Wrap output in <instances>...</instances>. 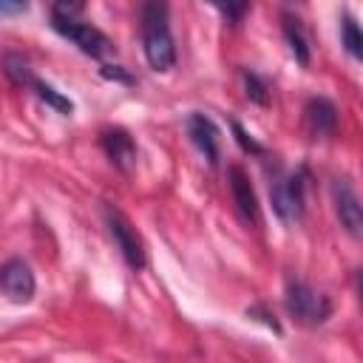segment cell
<instances>
[{"label":"cell","mask_w":363,"mask_h":363,"mask_svg":"<svg viewBox=\"0 0 363 363\" xmlns=\"http://www.w3.org/2000/svg\"><path fill=\"white\" fill-rule=\"evenodd\" d=\"M142 20V51L153 71L164 74L176 65V45L167 26V6L164 3H145L139 11Z\"/></svg>","instance_id":"cell-1"},{"label":"cell","mask_w":363,"mask_h":363,"mask_svg":"<svg viewBox=\"0 0 363 363\" xmlns=\"http://www.w3.org/2000/svg\"><path fill=\"white\" fill-rule=\"evenodd\" d=\"M79 11H82L79 3H54V6H51V28H54L60 37L71 40V43H74L82 54H88V57H96V60H99V57L111 54V51H113V43H111L96 26L79 20Z\"/></svg>","instance_id":"cell-2"},{"label":"cell","mask_w":363,"mask_h":363,"mask_svg":"<svg viewBox=\"0 0 363 363\" xmlns=\"http://www.w3.org/2000/svg\"><path fill=\"white\" fill-rule=\"evenodd\" d=\"M284 306L289 318L301 326H320L332 318V301L329 295L318 292L306 281H289L284 292Z\"/></svg>","instance_id":"cell-3"},{"label":"cell","mask_w":363,"mask_h":363,"mask_svg":"<svg viewBox=\"0 0 363 363\" xmlns=\"http://www.w3.org/2000/svg\"><path fill=\"white\" fill-rule=\"evenodd\" d=\"M102 213H105L108 233H111L116 250L122 252L125 264H128L130 269H142V267L147 264V255H145V244H142L136 227L128 221V216H125L122 210H116V207H111V204H105Z\"/></svg>","instance_id":"cell-4"},{"label":"cell","mask_w":363,"mask_h":363,"mask_svg":"<svg viewBox=\"0 0 363 363\" xmlns=\"http://www.w3.org/2000/svg\"><path fill=\"white\" fill-rule=\"evenodd\" d=\"M303 170L298 173H284L275 176V182L269 184V199H272V210L284 224H295L303 216Z\"/></svg>","instance_id":"cell-5"},{"label":"cell","mask_w":363,"mask_h":363,"mask_svg":"<svg viewBox=\"0 0 363 363\" xmlns=\"http://www.w3.org/2000/svg\"><path fill=\"white\" fill-rule=\"evenodd\" d=\"M0 289H3V295L9 301L28 303L34 298V292H37V281H34L31 267L23 258H9L0 267Z\"/></svg>","instance_id":"cell-6"},{"label":"cell","mask_w":363,"mask_h":363,"mask_svg":"<svg viewBox=\"0 0 363 363\" xmlns=\"http://www.w3.org/2000/svg\"><path fill=\"white\" fill-rule=\"evenodd\" d=\"M332 201H335V213H337L340 227L352 238H360L363 235V207H360V199L346 179L332 182Z\"/></svg>","instance_id":"cell-7"},{"label":"cell","mask_w":363,"mask_h":363,"mask_svg":"<svg viewBox=\"0 0 363 363\" xmlns=\"http://www.w3.org/2000/svg\"><path fill=\"white\" fill-rule=\"evenodd\" d=\"M303 125L312 139H329L337 130V108L326 96H312L303 105Z\"/></svg>","instance_id":"cell-8"},{"label":"cell","mask_w":363,"mask_h":363,"mask_svg":"<svg viewBox=\"0 0 363 363\" xmlns=\"http://www.w3.org/2000/svg\"><path fill=\"white\" fill-rule=\"evenodd\" d=\"M184 128H187L190 142H193V145L199 147V153L207 159V164L216 167V164H218V128H216V122H213L210 116H204V113L196 111V113L187 116Z\"/></svg>","instance_id":"cell-9"},{"label":"cell","mask_w":363,"mask_h":363,"mask_svg":"<svg viewBox=\"0 0 363 363\" xmlns=\"http://www.w3.org/2000/svg\"><path fill=\"white\" fill-rule=\"evenodd\" d=\"M102 150L108 153V159L122 170V173H130L136 167V145L130 139L128 130L122 128H108L102 130Z\"/></svg>","instance_id":"cell-10"},{"label":"cell","mask_w":363,"mask_h":363,"mask_svg":"<svg viewBox=\"0 0 363 363\" xmlns=\"http://www.w3.org/2000/svg\"><path fill=\"white\" fill-rule=\"evenodd\" d=\"M227 179H230V190H233L235 210H238V216L244 218V224H258V199H255V190H252L247 173H244L238 164H230Z\"/></svg>","instance_id":"cell-11"},{"label":"cell","mask_w":363,"mask_h":363,"mask_svg":"<svg viewBox=\"0 0 363 363\" xmlns=\"http://www.w3.org/2000/svg\"><path fill=\"white\" fill-rule=\"evenodd\" d=\"M281 31H284V40L292 51V57L298 60V65H309V43H306V34L301 28V20L292 17V14H284L281 17Z\"/></svg>","instance_id":"cell-12"},{"label":"cell","mask_w":363,"mask_h":363,"mask_svg":"<svg viewBox=\"0 0 363 363\" xmlns=\"http://www.w3.org/2000/svg\"><path fill=\"white\" fill-rule=\"evenodd\" d=\"M31 88H34V94H37L45 105H51L54 111H60V113H65V116H71V113H74V102H71L65 94H60L54 85L43 82V79H34V82H31Z\"/></svg>","instance_id":"cell-13"},{"label":"cell","mask_w":363,"mask_h":363,"mask_svg":"<svg viewBox=\"0 0 363 363\" xmlns=\"http://www.w3.org/2000/svg\"><path fill=\"white\" fill-rule=\"evenodd\" d=\"M340 40H343L346 51L354 60L363 57V34H360V28H357V23H354L352 14H343V20H340Z\"/></svg>","instance_id":"cell-14"},{"label":"cell","mask_w":363,"mask_h":363,"mask_svg":"<svg viewBox=\"0 0 363 363\" xmlns=\"http://www.w3.org/2000/svg\"><path fill=\"white\" fill-rule=\"evenodd\" d=\"M3 71H6V77L14 82V85H31L37 77L31 74V68H28V62L23 60V57H17V54H6L3 57Z\"/></svg>","instance_id":"cell-15"},{"label":"cell","mask_w":363,"mask_h":363,"mask_svg":"<svg viewBox=\"0 0 363 363\" xmlns=\"http://www.w3.org/2000/svg\"><path fill=\"white\" fill-rule=\"evenodd\" d=\"M241 79H244L247 96H250L255 105H269V88H267V82H264L258 74H252V71L241 68Z\"/></svg>","instance_id":"cell-16"},{"label":"cell","mask_w":363,"mask_h":363,"mask_svg":"<svg viewBox=\"0 0 363 363\" xmlns=\"http://www.w3.org/2000/svg\"><path fill=\"white\" fill-rule=\"evenodd\" d=\"M233 133H235V142L241 145V150H244V153H261V145H258V142H255V139H252V136H250L238 122H233Z\"/></svg>","instance_id":"cell-17"},{"label":"cell","mask_w":363,"mask_h":363,"mask_svg":"<svg viewBox=\"0 0 363 363\" xmlns=\"http://www.w3.org/2000/svg\"><path fill=\"white\" fill-rule=\"evenodd\" d=\"M247 318H258V320H264L272 332H278V335H281V323H278V320H275V315H269L264 306H250V309H247Z\"/></svg>","instance_id":"cell-18"},{"label":"cell","mask_w":363,"mask_h":363,"mask_svg":"<svg viewBox=\"0 0 363 363\" xmlns=\"http://www.w3.org/2000/svg\"><path fill=\"white\" fill-rule=\"evenodd\" d=\"M105 79H116V82H125V85H130L133 79H130V74H125L119 65H102V71H99Z\"/></svg>","instance_id":"cell-19"},{"label":"cell","mask_w":363,"mask_h":363,"mask_svg":"<svg viewBox=\"0 0 363 363\" xmlns=\"http://www.w3.org/2000/svg\"><path fill=\"white\" fill-rule=\"evenodd\" d=\"M247 9H250V6H221V14H224V17H230V23L235 26V20H238Z\"/></svg>","instance_id":"cell-20"},{"label":"cell","mask_w":363,"mask_h":363,"mask_svg":"<svg viewBox=\"0 0 363 363\" xmlns=\"http://www.w3.org/2000/svg\"><path fill=\"white\" fill-rule=\"evenodd\" d=\"M26 11V3H0V14H20Z\"/></svg>","instance_id":"cell-21"}]
</instances>
